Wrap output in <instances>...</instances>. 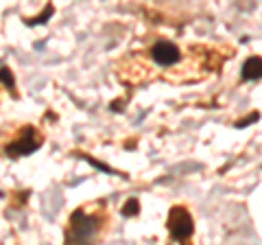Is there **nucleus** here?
I'll list each match as a JSON object with an SVG mask.
<instances>
[{
	"label": "nucleus",
	"mask_w": 262,
	"mask_h": 245,
	"mask_svg": "<svg viewBox=\"0 0 262 245\" xmlns=\"http://www.w3.org/2000/svg\"><path fill=\"white\" fill-rule=\"evenodd\" d=\"M107 228V210L103 201L81 206L70 215L63 232V245H94Z\"/></svg>",
	"instance_id": "f257e3e1"
},
{
	"label": "nucleus",
	"mask_w": 262,
	"mask_h": 245,
	"mask_svg": "<svg viewBox=\"0 0 262 245\" xmlns=\"http://www.w3.org/2000/svg\"><path fill=\"white\" fill-rule=\"evenodd\" d=\"M3 149L0 153L7 158H22V156H29V153L37 151L39 147L44 145V136L39 134L37 127L33 125H20L18 129H13L9 134V138H5L3 142Z\"/></svg>",
	"instance_id": "f03ea898"
},
{
	"label": "nucleus",
	"mask_w": 262,
	"mask_h": 245,
	"mask_svg": "<svg viewBox=\"0 0 262 245\" xmlns=\"http://www.w3.org/2000/svg\"><path fill=\"white\" fill-rule=\"evenodd\" d=\"M166 226H168V232L175 241L179 243H188L190 236L194 232V221L190 217V212L184 206H173L168 212V219H166Z\"/></svg>",
	"instance_id": "7ed1b4c3"
},
{
	"label": "nucleus",
	"mask_w": 262,
	"mask_h": 245,
	"mask_svg": "<svg viewBox=\"0 0 262 245\" xmlns=\"http://www.w3.org/2000/svg\"><path fill=\"white\" fill-rule=\"evenodd\" d=\"M149 57L153 64H158L162 68H168V66H175V64L182 59V51H179V46H175L173 42H168V39H158V42L149 48Z\"/></svg>",
	"instance_id": "20e7f679"
},
{
	"label": "nucleus",
	"mask_w": 262,
	"mask_h": 245,
	"mask_svg": "<svg viewBox=\"0 0 262 245\" xmlns=\"http://www.w3.org/2000/svg\"><path fill=\"white\" fill-rule=\"evenodd\" d=\"M241 77L245 81H251V79H260L262 77V59H260V57H249V59L243 64Z\"/></svg>",
	"instance_id": "39448f33"
},
{
	"label": "nucleus",
	"mask_w": 262,
	"mask_h": 245,
	"mask_svg": "<svg viewBox=\"0 0 262 245\" xmlns=\"http://www.w3.org/2000/svg\"><path fill=\"white\" fill-rule=\"evenodd\" d=\"M138 210H140V201H138V199H127V203L122 206L120 212H122L125 217H136Z\"/></svg>",
	"instance_id": "423d86ee"
},
{
	"label": "nucleus",
	"mask_w": 262,
	"mask_h": 245,
	"mask_svg": "<svg viewBox=\"0 0 262 245\" xmlns=\"http://www.w3.org/2000/svg\"><path fill=\"white\" fill-rule=\"evenodd\" d=\"M0 81L5 84V88H9V90H15V81H13V75H11V70L3 66L0 68Z\"/></svg>",
	"instance_id": "0eeeda50"
},
{
	"label": "nucleus",
	"mask_w": 262,
	"mask_h": 245,
	"mask_svg": "<svg viewBox=\"0 0 262 245\" xmlns=\"http://www.w3.org/2000/svg\"><path fill=\"white\" fill-rule=\"evenodd\" d=\"M256 120H258V114H256V112H251V114H247V116H245L243 120L236 122V127H247L249 122H256Z\"/></svg>",
	"instance_id": "6e6552de"
},
{
	"label": "nucleus",
	"mask_w": 262,
	"mask_h": 245,
	"mask_svg": "<svg viewBox=\"0 0 262 245\" xmlns=\"http://www.w3.org/2000/svg\"><path fill=\"white\" fill-rule=\"evenodd\" d=\"M48 15H53V5H48L46 13H42V15H39V18H35V20H29V24H39V22H46Z\"/></svg>",
	"instance_id": "1a4fd4ad"
}]
</instances>
